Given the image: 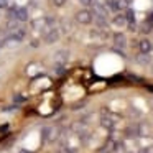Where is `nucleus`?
<instances>
[{"label":"nucleus","mask_w":153,"mask_h":153,"mask_svg":"<svg viewBox=\"0 0 153 153\" xmlns=\"http://www.w3.org/2000/svg\"><path fill=\"white\" fill-rule=\"evenodd\" d=\"M68 58H69V51L68 50H59V51H56V53L53 54V61H54L56 66H64L66 61H68Z\"/></svg>","instance_id":"obj_3"},{"label":"nucleus","mask_w":153,"mask_h":153,"mask_svg":"<svg viewBox=\"0 0 153 153\" xmlns=\"http://www.w3.org/2000/svg\"><path fill=\"white\" fill-rule=\"evenodd\" d=\"M137 63L140 64V66H146V64L152 63V56H150V53H138L135 56Z\"/></svg>","instance_id":"obj_7"},{"label":"nucleus","mask_w":153,"mask_h":153,"mask_svg":"<svg viewBox=\"0 0 153 153\" xmlns=\"http://www.w3.org/2000/svg\"><path fill=\"white\" fill-rule=\"evenodd\" d=\"M50 18H40V20H35L33 22V28L35 30H43L46 27V23H50Z\"/></svg>","instance_id":"obj_10"},{"label":"nucleus","mask_w":153,"mask_h":153,"mask_svg":"<svg viewBox=\"0 0 153 153\" xmlns=\"http://www.w3.org/2000/svg\"><path fill=\"white\" fill-rule=\"evenodd\" d=\"M76 20L79 22L81 25H89L91 22L94 20V15L91 10H87V8H84V10H79L76 15Z\"/></svg>","instance_id":"obj_2"},{"label":"nucleus","mask_w":153,"mask_h":153,"mask_svg":"<svg viewBox=\"0 0 153 153\" xmlns=\"http://www.w3.org/2000/svg\"><path fill=\"white\" fill-rule=\"evenodd\" d=\"M58 135H59V130H58L56 127H45V128L41 130V138H43L45 142H54V140L58 138Z\"/></svg>","instance_id":"obj_1"},{"label":"nucleus","mask_w":153,"mask_h":153,"mask_svg":"<svg viewBox=\"0 0 153 153\" xmlns=\"http://www.w3.org/2000/svg\"><path fill=\"white\" fill-rule=\"evenodd\" d=\"M7 7H8L7 0H0V10H2V8H7Z\"/></svg>","instance_id":"obj_17"},{"label":"nucleus","mask_w":153,"mask_h":153,"mask_svg":"<svg viewBox=\"0 0 153 153\" xmlns=\"http://www.w3.org/2000/svg\"><path fill=\"white\" fill-rule=\"evenodd\" d=\"M4 46V40H2V38H0V48Z\"/></svg>","instance_id":"obj_22"},{"label":"nucleus","mask_w":153,"mask_h":153,"mask_svg":"<svg viewBox=\"0 0 153 153\" xmlns=\"http://www.w3.org/2000/svg\"><path fill=\"white\" fill-rule=\"evenodd\" d=\"M112 23L115 25V27H125V25H127L125 15H115V17H114V20H112Z\"/></svg>","instance_id":"obj_11"},{"label":"nucleus","mask_w":153,"mask_h":153,"mask_svg":"<svg viewBox=\"0 0 153 153\" xmlns=\"http://www.w3.org/2000/svg\"><path fill=\"white\" fill-rule=\"evenodd\" d=\"M7 128H8V125H4V127H0V133H4V132H7Z\"/></svg>","instance_id":"obj_19"},{"label":"nucleus","mask_w":153,"mask_h":153,"mask_svg":"<svg viewBox=\"0 0 153 153\" xmlns=\"http://www.w3.org/2000/svg\"><path fill=\"white\" fill-rule=\"evenodd\" d=\"M127 135H128V137L138 135V132H137V127H128V128H127Z\"/></svg>","instance_id":"obj_14"},{"label":"nucleus","mask_w":153,"mask_h":153,"mask_svg":"<svg viewBox=\"0 0 153 153\" xmlns=\"http://www.w3.org/2000/svg\"><path fill=\"white\" fill-rule=\"evenodd\" d=\"M66 2H68V0H53V4L56 5V7H63Z\"/></svg>","instance_id":"obj_16"},{"label":"nucleus","mask_w":153,"mask_h":153,"mask_svg":"<svg viewBox=\"0 0 153 153\" xmlns=\"http://www.w3.org/2000/svg\"><path fill=\"white\" fill-rule=\"evenodd\" d=\"M43 38H45V43L53 45V43H56V41H59L61 33H59V30H56V28H51V30H48L46 33H45Z\"/></svg>","instance_id":"obj_4"},{"label":"nucleus","mask_w":153,"mask_h":153,"mask_svg":"<svg viewBox=\"0 0 153 153\" xmlns=\"http://www.w3.org/2000/svg\"><path fill=\"white\" fill-rule=\"evenodd\" d=\"M152 73H153V64H152Z\"/></svg>","instance_id":"obj_23"},{"label":"nucleus","mask_w":153,"mask_h":153,"mask_svg":"<svg viewBox=\"0 0 153 153\" xmlns=\"http://www.w3.org/2000/svg\"><path fill=\"white\" fill-rule=\"evenodd\" d=\"M58 153H74V152H73V150H69V148H61Z\"/></svg>","instance_id":"obj_18"},{"label":"nucleus","mask_w":153,"mask_h":153,"mask_svg":"<svg viewBox=\"0 0 153 153\" xmlns=\"http://www.w3.org/2000/svg\"><path fill=\"white\" fill-rule=\"evenodd\" d=\"M148 20H150V22H152V23H153V12H152V15H150V17H148Z\"/></svg>","instance_id":"obj_20"},{"label":"nucleus","mask_w":153,"mask_h":153,"mask_svg":"<svg viewBox=\"0 0 153 153\" xmlns=\"http://www.w3.org/2000/svg\"><path fill=\"white\" fill-rule=\"evenodd\" d=\"M15 18H17L18 22H22V23H25V22H28V18H30V13H28V10L25 7H17V10H15Z\"/></svg>","instance_id":"obj_5"},{"label":"nucleus","mask_w":153,"mask_h":153,"mask_svg":"<svg viewBox=\"0 0 153 153\" xmlns=\"http://www.w3.org/2000/svg\"><path fill=\"white\" fill-rule=\"evenodd\" d=\"M114 43H115V50H123L127 45V38L123 33H115L114 35Z\"/></svg>","instance_id":"obj_6"},{"label":"nucleus","mask_w":153,"mask_h":153,"mask_svg":"<svg viewBox=\"0 0 153 153\" xmlns=\"http://www.w3.org/2000/svg\"><path fill=\"white\" fill-rule=\"evenodd\" d=\"M125 18H127V25L128 23H135V13H133V10H127V13H125Z\"/></svg>","instance_id":"obj_13"},{"label":"nucleus","mask_w":153,"mask_h":153,"mask_svg":"<svg viewBox=\"0 0 153 153\" xmlns=\"http://www.w3.org/2000/svg\"><path fill=\"white\" fill-rule=\"evenodd\" d=\"M140 30H142V33H145V35H146V33H150V31L153 30V23H152L150 20H146L145 23H143L142 27H140Z\"/></svg>","instance_id":"obj_12"},{"label":"nucleus","mask_w":153,"mask_h":153,"mask_svg":"<svg viewBox=\"0 0 153 153\" xmlns=\"http://www.w3.org/2000/svg\"><path fill=\"white\" fill-rule=\"evenodd\" d=\"M20 153H31V152H28V150H20Z\"/></svg>","instance_id":"obj_21"},{"label":"nucleus","mask_w":153,"mask_h":153,"mask_svg":"<svg viewBox=\"0 0 153 153\" xmlns=\"http://www.w3.org/2000/svg\"><path fill=\"white\" fill-rule=\"evenodd\" d=\"M100 123H102L104 128H109V130H112L114 125H115V122H114V119H112L110 115H102V119H100Z\"/></svg>","instance_id":"obj_8"},{"label":"nucleus","mask_w":153,"mask_h":153,"mask_svg":"<svg viewBox=\"0 0 153 153\" xmlns=\"http://www.w3.org/2000/svg\"><path fill=\"white\" fill-rule=\"evenodd\" d=\"M81 5H84V7H91V5H94V0H79Z\"/></svg>","instance_id":"obj_15"},{"label":"nucleus","mask_w":153,"mask_h":153,"mask_svg":"<svg viewBox=\"0 0 153 153\" xmlns=\"http://www.w3.org/2000/svg\"><path fill=\"white\" fill-rule=\"evenodd\" d=\"M138 48H140V53H150V51H152V43H150L146 38H142Z\"/></svg>","instance_id":"obj_9"}]
</instances>
